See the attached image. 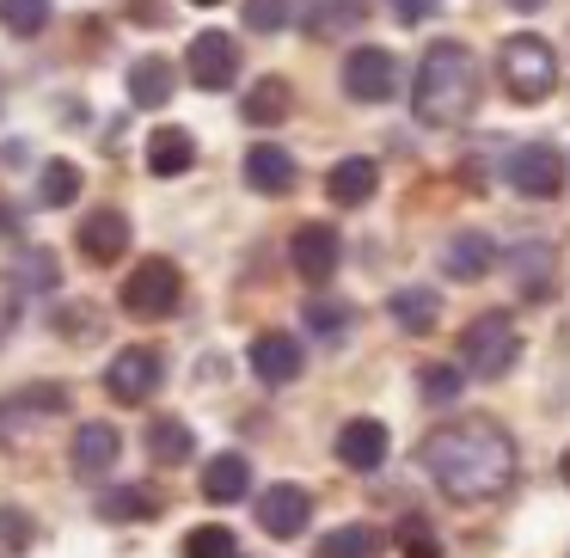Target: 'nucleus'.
I'll return each instance as SVG.
<instances>
[{
    "label": "nucleus",
    "mask_w": 570,
    "mask_h": 558,
    "mask_svg": "<svg viewBox=\"0 0 570 558\" xmlns=\"http://www.w3.org/2000/svg\"><path fill=\"white\" fill-rule=\"evenodd\" d=\"M386 448H393V435H386L381 418H350L344 430H337V460H344L350 472H381Z\"/></svg>",
    "instance_id": "obj_13"
},
{
    "label": "nucleus",
    "mask_w": 570,
    "mask_h": 558,
    "mask_svg": "<svg viewBox=\"0 0 570 558\" xmlns=\"http://www.w3.org/2000/svg\"><path fill=\"white\" fill-rule=\"evenodd\" d=\"M288 264H295V276L313 283V288L332 283L337 264H344V239H337V227H325V222L295 227V239H288Z\"/></svg>",
    "instance_id": "obj_8"
},
{
    "label": "nucleus",
    "mask_w": 570,
    "mask_h": 558,
    "mask_svg": "<svg viewBox=\"0 0 570 558\" xmlns=\"http://www.w3.org/2000/svg\"><path fill=\"white\" fill-rule=\"evenodd\" d=\"M344 92L356 105H381L399 92V62L393 50H374V43H362V50L344 56Z\"/></svg>",
    "instance_id": "obj_10"
},
{
    "label": "nucleus",
    "mask_w": 570,
    "mask_h": 558,
    "mask_svg": "<svg viewBox=\"0 0 570 558\" xmlns=\"http://www.w3.org/2000/svg\"><path fill=\"white\" fill-rule=\"evenodd\" d=\"M203 497L209 503H246L252 497V460L246 454H215L203 467Z\"/></svg>",
    "instance_id": "obj_21"
},
{
    "label": "nucleus",
    "mask_w": 570,
    "mask_h": 558,
    "mask_svg": "<svg viewBox=\"0 0 570 558\" xmlns=\"http://www.w3.org/2000/svg\"><path fill=\"white\" fill-rule=\"evenodd\" d=\"M31 540H38V521H31L26 509H0V552L19 558Z\"/></svg>",
    "instance_id": "obj_35"
},
{
    "label": "nucleus",
    "mask_w": 570,
    "mask_h": 558,
    "mask_svg": "<svg viewBox=\"0 0 570 558\" xmlns=\"http://www.w3.org/2000/svg\"><path fill=\"white\" fill-rule=\"evenodd\" d=\"M374 190H381V166H374L368 154H350V160H337L332 173H325V197H332V203H344V209L368 203Z\"/></svg>",
    "instance_id": "obj_18"
},
{
    "label": "nucleus",
    "mask_w": 570,
    "mask_h": 558,
    "mask_svg": "<svg viewBox=\"0 0 570 558\" xmlns=\"http://www.w3.org/2000/svg\"><path fill=\"white\" fill-rule=\"evenodd\" d=\"M509 271H515V288H521V295L540 301L546 288H552V246H546V239H528V246H515Z\"/></svg>",
    "instance_id": "obj_25"
},
{
    "label": "nucleus",
    "mask_w": 570,
    "mask_h": 558,
    "mask_svg": "<svg viewBox=\"0 0 570 558\" xmlns=\"http://www.w3.org/2000/svg\"><path fill=\"white\" fill-rule=\"evenodd\" d=\"M99 516L105 521H154L160 516V491H148V484H117V491L99 497Z\"/></svg>",
    "instance_id": "obj_27"
},
{
    "label": "nucleus",
    "mask_w": 570,
    "mask_h": 558,
    "mask_svg": "<svg viewBox=\"0 0 570 558\" xmlns=\"http://www.w3.org/2000/svg\"><path fill=\"white\" fill-rule=\"evenodd\" d=\"M497 68H503V87L515 105H540V99H552V87H558V50L546 38H533V31L503 38Z\"/></svg>",
    "instance_id": "obj_3"
},
{
    "label": "nucleus",
    "mask_w": 570,
    "mask_h": 558,
    "mask_svg": "<svg viewBox=\"0 0 570 558\" xmlns=\"http://www.w3.org/2000/svg\"><path fill=\"white\" fill-rule=\"evenodd\" d=\"M460 386H466V369H448V362H423L417 369V399H430V405H454Z\"/></svg>",
    "instance_id": "obj_30"
},
{
    "label": "nucleus",
    "mask_w": 570,
    "mask_h": 558,
    "mask_svg": "<svg viewBox=\"0 0 570 558\" xmlns=\"http://www.w3.org/2000/svg\"><path fill=\"white\" fill-rule=\"evenodd\" d=\"M75 246L87 252V264H117L129 252V215L124 209H92L87 222H80Z\"/></svg>",
    "instance_id": "obj_15"
},
{
    "label": "nucleus",
    "mask_w": 570,
    "mask_h": 558,
    "mask_svg": "<svg viewBox=\"0 0 570 558\" xmlns=\"http://www.w3.org/2000/svg\"><path fill=\"white\" fill-rule=\"evenodd\" d=\"M472 105H479V62H472L466 43L442 38L423 50L417 62V87H411V111L423 117V124L435 129H454L472 117Z\"/></svg>",
    "instance_id": "obj_2"
},
{
    "label": "nucleus",
    "mask_w": 570,
    "mask_h": 558,
    "mask_svg": "<svg viewBox=\"0 0 570 558\" xmlns=\"http://www.w3.org/2000/svg\"><path fill=\"white\" fill-rule=\"evenodd\" d=\"M301 369H307V350H301L288 332H264V337H252V374H258L264 386H288V381H301Z\"/></svg>",
    "instance_id": "obj_14"
},
{
    "label": "nucleus",
    "mask_w": 570,
    "mask_h": 558,
    "mask_svg": "<svg viewBox=\"0 0 570 558\" xmlns=\"http://www.w3.org/2000/svg\"><path fill=\"white\" fill-rule=\"evenodd\" d=\"M307 521H313V497L301 484H271L258 497V528L271 540H295V533H307Z\"/></svg>",
    "instance_id": "obj_12"
},
{
    "label": "nucleus",
    "mask_w": 570,
    "mask_h": 558,
    "mask_svg": "<svg viewBox=\"0 0 570 558\" xmlns=\"http://www.w3.org/2000/svg\"><path fill=\"white\" fill-rule=\"evenodd\" d=\"M117 454H124V435L111 430V423H80L75 430V472L80 479H105V472L117 467Z\"/></svg>",
    "instance_id": "obj_17"
},
{
    "label": "nucleus",
    "mask_w": 570,
    "mask_h": 558,
    "mask_svg": "<svg viewBox=\"0 0 570 558\" xmlns=\"http://www.w3.org/2000/svg\"><path fill=\"white\" fill-rule=\"evenodd\" d=\"M246 26L252 31H283L288 26V0H246Z\"/></svg>",
    "instance_id": "obj_37"
},
{
    "label": "nucleus",
    "mask_w": 570,
    "mask_h": 558,
    "mask_svg": "<svg viewBox=\"0 0 570 558\" xmlns=\"http://www.w3.org/2000/svg\"><path fill=\"white\" fill-rule=\"evenodd\" d=\"M129 99L148 105V111L173 99V62H166V56H141V62L129 68Z\"/></svg>",
    "instance_id": "obj_29"
},
{
    "label": "nucleus",
    "mask_w": 570,
    "mask_h": 558,
    "mask_svg": "<svg viewBox=\"0 0 570 558\" xmlns=\"http://www.w3.org/2000/svg\"><path fill=\"white\" fill-rule=\"evenodd\" d=\"M38 197L50 203V209H68V203L80 197V166L75 160H50L43 178H38Z\"/></svg>",
    "instance_id": "obj_31"
},
{
    "label": "nucleus",
    "mask_w": 570,
    "mask_h": 558,
    "mask_svg": "<svg viewBox=\"0 0 570 558\" xmlns=\"http://www.w3.org/2000/svg\"><path fill=\"white\" fill-rule=\"evenodd\" d=\"M185 68L203 92H227L239 80V43L227 38V31H197L190 50H185Z\"/></svg>",
    "instance_id": "obj_9"
},
{
    "label": "nucleus",
    "mask_w": 570,
    "mask_h": 558,
    "mask_svg": "<svg viewBox=\"0 0 570 558\" xmlns=\"http://www.w3.org/2000/svg\"><path fill=\"white\" fill-rule=\"evenodd\" d=\"M521 356V337L509 313H479V320L460 332V369L479 374V381H503Z\"/></svg>",
    "instance_id": "obj_4"
},
{
    "label": "nucleus",
    "mask_w": 570,
    "mask_h": 558,
    "mask_svg": "<svg viewBox=\"0 0 570 558\" xmlns=\"http://www.w3.org/2000/svg\"><path fill=\"white\" fill-rule=\"evenodd\" d=\"M190 7H222V0H190Z\"/></svg>",
    "instance_id": "obj_41"
},
{
    "label": "nucleus",
    "mask_w": 570,
    "mask_h": 558,
    "mask_svg": "<svg viewBox=\"0 0 570 558\" xmlns=\"http://www.w3.org/2000/svg\"><path fill=\"white\" fill-rule=\"evenodd\" d=\"M190 166H197V136L178 129V124L154 129L148 136V173L154 178H178V173H190Z\"/></svg>",
    "instance_id": "obj_19"
},
{
    "label": "nucleus",
    "mask_w": 570,
    "mask_h": 558,
    "mask_svg": "<svg viewBox=\"0 0 570 558\" xmlns=\"http://www.w3.org/2000/svg\"><path fill=\"white\" fill-rule=\"evenodd\" d=\"M509 7H515V13H540L546 0H509Z\"/></svg>",
    "instance_id": "obj_39"
},
{
    "label": "nucleus",
    "mask_w": 570,
    "mask_h": 558,
    "mask_svg": "<svg viewBox=\"0 0 570 558\" xmlns=\"http://www.w3.org/2000/svg\"><path fill=\"white\" fill-rule=\"evenodd\" d=\"M288 111H295V87H288L283 75H264L258 87L246 92V105H239V117H246V124H258V129H276Z\"/></svg>",
    "instance_id": "obj_22"
},
{
    "label": "nucleus",
    "mask_w": 570,
    "mask_h": 558,
    "mask_svg": "<svg viewBox=\"0 0 570 558\" xmlns=\"http://www.w3.org/2000/svg\"><path fill=\"white\" fill-rule=\"evenodd\" d=\"M386 313H393L399 332H435V320H442V301H435V288H399L393 301H386Z\"/></svg>",
    "instance_id": "obj_24"
},
{
    "label": "nucleus",
    "mask_w": 570,
    "mask_h": 558,
    "mask_svg": "<svg viewBox=\"0 0 570 558\" xmlns=\"http://www.w3.org/2000/svg\"><path fill=\"white\" fill-rule=\"evenodd\" d=\"M558 472H564V484H570V448H564V454H558Z\"/></svg>",
    "instance_id": "obj_40"
},
{
    "label": "nucleus",
    "mask_w": 570,
    "mask_h": 558,
    "mask_svg": "<svg viewBox=\"0 0 570 558\" xmlns=\"http://www.w3.org/2000/svg\"><path fill=\"white\" fill-rule=\"evenodd\" d=\"M190 448H197V435H190L185 418H154L148 423V454L160 460V467H185Z\"/></svg>",
    "instance_id": "obj_28"
},
{
    "label": "nucleus",
    "mask_w": 570,
    "mask_h": 558,
    "mask_svg": "<svg viewBox=\"0 0 570 558\" xmlns=\"http://www.w3.org/2000/svg\"><path fill=\"white\" fill-rule=\"evenodd\" d=\"M185 558H239V540L227 528H190L185 533Z\"/></svg>",
    "instance_id": "obj_34"
},
{
    "label": "nucleus",
    "mask_w": 570,
    "mask_h": 558,
    "mask_svg": "<svg viewBox=\"0 0 570 558\" xmlns=\"http://www.w3.org/2000/svg\"><path fill=\"white\" fill-rule=\"evenodd\" d=\"M68 411V386H26V393L0 399V448H19L38 423Z\"/></svg>",
    "instance_id": "obj_7"
},
{
    "label": "nucleus",
    "mask_w": 570,
    "mask_h": 558,
    "mask_svg": "<svg viewBox=\"0 0 570 558\" xmlns=\"http://www.w3.org/2000/svg\"><path fill=\"white\" fill-rule=\"evenodd\" d=\"M503 178L521 197H558V190H564V160H558L546 141H528V148H515L503 160Z\"/></svg>",
    "instance_id": "obj_11"
},
{
    "label": "nucleus",
    "mask_w": 570,
    "mask_h": 558,
    "mask_svg": "<svg viewBox=\"0 0 570 558\" xmlns=\"http://www.w3.org/2000/svg\"><path fill=\"white\" fill-rule=\"evenodd\" d=\"M393 7L399 26H423V19H435V0H386Z\"/></svg>",
    "instance_id": "obj_38"
},
{
    "label": "nucleus",
    "mask_w": 570,
    "mask_h": 558,
    "mask_svg": "<svg viewBox=\"0 0 570 558\" xmlns=\"http://www.w3.org/2000/svg\"><path fill=\"white\" fill-rule=\"evenodd\" d=\"M491 264H497V252H491V239H484L479 227H472V234H454L448 252H442V271L454 276V283H479Z\"/></svg>",
    "instance_id": "obj_23"
},
{
    "label": "nucleus",
    "mask_w": 570,
    "mask_h": 558,
    "mask_svg": "<svg viewBox=\"0 0 570 558\" xmlns=\"http://www.w3.org/2000/svg\"><path fill=\"white\" fill-rule=\"evenodd\" d=\"M307 332L344 337V332H350V307H344V301H332V295H313V301H307Z\"/></svg>",
    "instance_id": "obj_33"
},
{
    "label": "nucleus",
    "mask_w": 570,
    "mask_h": 558,
    "mask_svg": "<svg viewBox=\"0 0 570 558\" xmlns=\"http://www.w3.org/2000/svg\"><path fill=\"white\" fill-rule=\"evenodd\" d=\"M117 301H124L129 320H173L178 301H185V276H178L173 258H148V264L129 271V283Z\"/></svg>",
    "instance_id": "obj_5"
},
{
    "label": "nucleus",
    "mask_w": 570,
    "mask_h": 558,
    "mask_svg": "<svg viewBox=\"0 0 570 558\" xmlns=\"http://www.w3.org/2000/svg\"><path fill=\"white\" fill-rule=\"evenodd\" d=\"M386 546L381 528H368V521H350V528H332L320 546H313V558H374Z\"/></svg>",
    "instance_id": "obj_26"
},
{
    "label": "nucleus",
    "mask_w": 570,
    "mask_h": 558,
    "mask_svg": "<svg viewBox=\"0 0 570 558\" xmlns=\"http://www.w3.org/2000/svg\"><path fill=\"white\" fill-rule=\"evenodd\" d=\"M417 460L454 503H491V497H503L515 484V442L491 418H460V423L430 430Z\"/></svg>",
    "instance_id": "obj_1"
},
{
    "label": "nucleus",
    "mask_w": 570,
    "mask_h": 558,
    "mask_svg": "<svg viewBox=\"0 0 570 558\" xmlns=\"http://www.w3.org/2000/svg\"><path fill=\"white\" fill-rule=\"evenodd\" d=\"M62 283V264L50 258V252H26V264H19V288H56Z\"/></svg>",
    "instance_id": "obj_36"
},
{
    "label": "nucleus",
    "mask_w": 570,
    "mask_h": 558,
    "mask_svg": "<svg viewBox=\"0 0 570 558\" xmlns=\"http://www.w3.org/2000/svg\"><path fill=\"white\" fill-rule=\"evenodd\" d=\"M368 19V0H301V26L313 38H344Z\"/></svg>",
    "instance_id": "obj_20"
},
{
    "label": "nucleus",
    "mask_w": 570,
    "mask_h": 558,
    "mask_svg": "<svg viewBox=\"0 0 570 558\" xmlns=\"http://www.w3.org/2000/svg\"><path fill=\"white\" fill-rule=\"evenodd\" d=\"M295 154L276 148V141H258V148H246V185L258 190V197H288L295 190Z\"/></svg>",
    "instance_id": "obj_16"
},
{
    "label": "nucleus",
    "mask_w": 570,
    "mask_h": 558,
    "mask_svg": "<svg viewBox=\"0 0 570 558\" xmlns=\"http://www.w3.org/2000/svg\"><path fill=\"white\" fill-rule=\"evenodd\" d=\"M160 374H166L160 350L129 344V350H117V356H111V369H105V393H111L117 405H148V399H154V386H160Z\"/></svg>",
    "instance_id": "obj_6"
},
{
    "label": "nucleus",
    "mask_w": 570,
    "mask_h": 558,
    "mask_svg": "<svg viewBox=\"0 0 570 558\" xmlns=\"http://www.w3.org/2000/svg\"><path fill=\"white\" fill-rule=\"evenodd\" d=\"M0 26L13 38H38L50 26V0H0Z\"/></svg>",
    "instance_id": "obj_32"
}]
</instances>
